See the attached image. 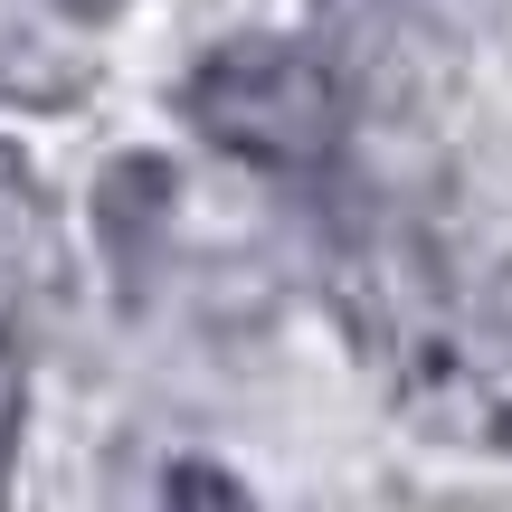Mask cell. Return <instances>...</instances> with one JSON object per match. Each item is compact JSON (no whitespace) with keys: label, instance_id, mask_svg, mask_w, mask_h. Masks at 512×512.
<instances>
[{"label":"cell","instance_id":"obj_2","mask_svg":"<svg viewBox=\"0 0 512 512\" xmlns=\"http://www.w3.org/2000/svg\"><path fill=\"white\" fill-rule=\"evenodd\" d=\"M76 95H86V67L19 0H0V105H76Z\"/></svg>","mask_w":512,"mask_h":512},{"label":"cell","instance_id":"obj_4","mask_svg":"<svg viewBox=\"0 0 512 512\" xmlns=\"http://www.w3.org/2000/svg\"><path fill=\"white\" fill-rule=\"evenodd\" d=\"M10 456H19V342L0 323V503H10Z\"/></svg>","mask_w":512,"mask_h":512},{"label":"cell","instance_id":"obj_3","mask_svg":"<svg viewBox=\"0 0 512 512\" xmlns=\"http://www.w3.org/2000/svg\"><path fill=\"white\" fill-rule=\"evenodd\" d=\"M162 512H256V494L219 465H171L162 475Z\"/></svg>","mask_w":512,"mask_h":512},{"label":"cell","instance_id":"obj_1","mask_svg":"<svg viewBox=\"0 0 512 512\" xmlns=\"http://www.w3.org/2000/svg\"><path fill=\"white\" fill-rule=\"evenodd\" d=\"M181 114L228 162L285 171V181L294 171H323L342 152V133H351L342 76L313 48H294V38H228V48H209L181 76Z\"/></svg>","mask_w":512,"mask_h":512}]
</instances>
